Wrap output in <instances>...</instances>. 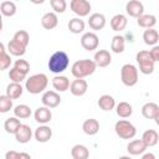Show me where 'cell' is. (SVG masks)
<instances>
[{
    "label": "cell",
    "instance_id": "1",
    "mask_svg": "<svg viewBox=\"0 0 159 159\" xmlns=\"http://www.w3.org/2000/svg\"><path fill=\"white\" fill-rule=\"evenodd\" d=\"M97 66L96 63L93 62V60H88V58H84V60H78L76 61L72 67H71V73L75 78H84V77H88L94 73Z\"/></svg>",
    "mask_w": 159,
    "mask_h": 159
},
{
    "label": "cell",
    "instance_id": "2",
    "mask_svg": "<svg viewBox=\"0 0 159 159\" xmlns=\"http://www.w3.org/2000/svg\"><path fill=\"white\" fill-rule=\"evenodd\" d=\"M48 78L45 73H35L30 76L25 82V89L31 94H39L46 89Z\"/></svg>",
    "mask_w": 159,
    "mask_h": 159
},
{
    "label": "cell",
    "instance_id": "3",
    "mask_svg": "<svg viewBox=\"0 0 159 159\" xmlns=\"http://www.w3.org/2000/svg\"><path fill=\"white\" fill-rule=\"evenodd\" d=\"M70 65V58H68V55L65 52V51H56L51 55L50 60H48V70L53 73H62L65 70H67Z\"/></svg>",
    "mask_w": 159,
    "mask_h": 159
},
{
    "label": "cell",
    "instance_id": "4",
    "mask_svg": "<svg viewBox=\"0 0 159 159\" xmlns=\"http://www.w3.org/2000/svg\"><path fill=\"white\" fill-rule=\"evenodd\" d=\"M114 132L122 139H132L137 134V128L129 120H127V119H119L114 124Z\"/></svg>",
    "mask_w": 159,
    "mask_h": 159
},
{
    "label": "cell",
    "instance_id": "5",
    "mask_svg": "<svg viewBox=\"0 0 159 159\" xmlns=\"http://www.w3.org/2000/svg\"><path fill=\"white\" fill-rule=\"evenodd\" d=\"M122 83L127 87H133L138 82V68L132 63H125L120 68Z\"/></svg>",
    "mask_w": 159,
    "mask_h": 159
},
{
    "label": "cell",
    "instance_id": "6",
    "mask_svg": "<svg viewBox=\"0 0 159 159\" xmlns=\"http://www.w3.org/2000/svg\"><path fill=\"white\" fill-rule=\"evenodd\" d=\"M135 60L139 65V71L144 75H150L154 72V66H155V62L150 58V55H149V51H145V50H142L137 53L135 56Z\"/></svg>",
    "mask_w": 159,
    "mask_h": 159
},
{
    "label": "cell",
    "instance_id": "7",
    "mask_svg": "<svg viewBox=\"0 0 159 159\" xmlns=\"http://www.w3.org/2000/svg\"><path fill=\"white\" fill-rule=\"evenodd\" d=\"M70 7L80 19L87 16L92 9L91 2L87 0H72L70 2Z\"/></svg>",
    "mask_w": 159,
    "mask_h": 159
},
{
    "label": "cell",
    "instance_id": "8",
    "mask_svg": "<svg viewBox=\"0 0 159 159\" xmlns=\"http://www.w3.org/2000/svg\"><path fill=\"white\" fill-rule=\"evenodd\" d=\"M99 45V39L94 32H84L81 37V46L86 50V51H93L97 50Z\"/></svg>",
    "mask_w": 159,
    "mask_h": 159
},
{
    "label": "cell",
    "instance_id": "9",
    "mask_svg": "<svg viewBox=\"0 0 159 159\" xmlns=\"http://www.w3.org/2000/svg\"><path fill=\"white\" fill-rule=\"evenodd\" d=\"M41 102H42L43 107L56 108L61 103V97L56 91H45L41 97Z\"/></svg>",
    "mask_w": 159,
    "mask_h": 159
},
{
    "label": "cell",
    "instance_id": "10",
    "mask_svg": "<svg viewBox=\"0 0 159 159\" xmlns=\"http://www.w3.org/2000/svg\"><path fill=\"white\" fill-rule=\"evenodd\" d=\"M70 92L76 96V97H81L83 94H86L87 89H88V83L86 80H82V78H76L73 80L71 83H70Z\"/></svg>",
    "mask_w": 159,
    "mask_h": 159
},
{
    "label": "cell",
    "instance_id": "11",
    "mask_svg": "<svg viewBox=\"0 0 159 159\" xmlns=\"http://www.w3.org/2000/svg\"><path fill=\"white\" fill-rule=\"evenodd\" d=\"M142 114L147 119H154L158 123L159 119V106L154 102H147L142 107Z\"/></svg>",
    "mask_w": 159,
    "mask_h": 159
},
{
    "label": "cell",
    "instance_id": "12",
    "mask_svg": "<svg viewBox=\"0 0 159 159\" xmlns=\"http://www.w3.org/2000/svg\"><path fill=\"white\" fill-rule=\"evenodd\" d=\"M125 11L129 16L138 19L144 14V5L139 0H130L125 4Z\"/></svg>",
    "mask_w": 159,
    "mask_h": 159
},
{
    "label": "cell",
    "instance_id": "13",
    "mask_svg": "<svg viewBox=\"0 0 159 159\" xmlns=\"http://www.w3.org/2000/svg\"><path fill=\"white\" fill-rule=\"evenodd\" d=\"M93 62L96 63L97 67H107L112 62V56L108 50H98L94 53Z\"/></svg>",
    "mask_w": 159,
    "mask_h": 159
},
{
    "label": "cell",
    "instance_id": "14",
    "mask_svg": "<svg viewBox=\"0 0 159 159\" xmlns=\"http://www.w3.org/2000/svg\"><path fill=\"white\" fill-rule=\"evenodd\" d=\"M14 135H15V139H16L19 143L25 144V143H29V142H30V139H31V137H32V130H31L30 125H27V124H21Z\"/></svg>",
    "mask_w": 159,
    "mask_h": 159
},
{
    "label": "cell",
    "instance_id": "15",
    "mask_svg": "<svg viewBox=\"0 0 159 159\" xmlns=\"http://www.w3.org/2000/svg\"><path fill=\"white\" fill-rule=\"evenodd\" d=\"M88 25L92 30L94 31H98V30H102L104 26H106V16L101 12H94L92 15H89V19H88Z\"/></svg>",
    "mask_w": 159,
    "mask_h": 159
},
{
    "label": "cell",
    "instance_id": "16",
    "mask_svg": "<svg viewBox=\"0 0 159 159\" xmlns=\"http://www.w3.org/2000/svg\"><path fill=\"white\" fill-rule=\"evenodd\" d=\"M34 117H35V120L37 123H40L41 125L42 124H47L51 120V118H52V112L47 107H39L35 111Z\"/></svg>",
    "mask_w": 159,
    "mask_h": 159
},
{
    "label": "cell",
    "instance_id": "17",
    "mask_svg": "<svg viewBox=\"0 0 159 159\" xmlns=\"http://www.w3.org/2000/svg\"><path fill=\"white\" fill-rule=\"evenodd\" d=\"M34 135H35V139H36L39 143H46V142H48V140L51 139V137H52V129H51L48 125L42 124V125H40L39 128H36Z\"/></svg>",
    "mask_w": 159,
    "mask_h": 159
},
{
    "label": "cell",
    "instance_id": "18",
    "mask_svg": "<svg viewBox=\"0 0 159 159\" xmlns=\"http://www.w3.org/2000/svg\"><path fill=\"white\" fill-rule=\"evenodd\" d=\"M70 80L66 76L57 75L52 78V87L55 88L56 92H66L70 88Z\"/></svg>",
    "mask_w": 159,
    "mask_h": 159
},
{
    "label": "cell",
    "instance_id": "19",
    "mask_svg": "<svg viewBox=\"0 0 159 159\" xmlns=\"http://www.w3.org/2000/svg\"><path fill=\"white\" fill-rule=\"evenodd\" d=\"M41 25L43 29L46 30H52L55 29L57 25H58V17L55 12L50 11V12H46L42 17H41Z\"/></svg>",
    "mask_w": 159,
    "mask_h": 159
},
{
    "label": "cell",
    "instance_id": "20",
    "mask_svg": "<svg viewBox=\"0 0 159 159\" xmlns=\"http://www.w3.org/2000/svg\"><path fill=\"white\" fill-rule=\"evenodd\" d=\"M127 24H128L127 16L123 14H117L111 19V27L113 31H117V32L123 31L127 27Z\"/></svg>",
    "mask_w": 159,
    "mask_h": 159
},
{
    "label": "cell",
    "instance_id": "21",
    "mask_svg": "<svg viewBox=\"0 0 159 159\" xmlns=\"http://www.w3.org/2000/svg\"><path fill=\"white\" fill-rule=\"evenodd\" d=\"M127 150L132 155H139V154H143L147 150V145L143 143L142 139H134V140L128 143Z\"/></svg>",
    "mask_w": 159,
    "mask_h": 159
},
{
    "label": "cell",
    "instance_id": "22",
    "mask_svg": "<svg viewBox=\"0 0 159 159\" xmlns=\"http://www.w3.org/2000/svg\"><path fill=\"white\" fill-rule=\"evenodd\" d=\"M142 140L147 145V148L148 147H154L159 142V134L155 129H147L142 135Z\"/></svg>",
    "mask_w": 159,
    "mask_h": 159
},
{
    "label": "cell",
    "instance_id": "23",
    "mask_svg": "<svg viewBox=\"0 0 159 159\" xmlns=\"http://www.w3.org/2000/svg\"><path fill=\"white\" fill-rule=\"evenodd\" d=\"M98 107L102 109V111H112L116 107V99L111 96V94H102L99 98H98Z\"/></svg>",
    "mask_w": 159,
    "mask_h": 159
},
{
    "label": "cell",
    "instance_id": "24",
    "mask_svg": "<svg viewBox=\"0 0 159 159\" xmlns=\"http://www.w3.org/2000/svg\"><path fill=\"white\" fill-rule=\"evenodd\" d=\"M82 129L87 135H94L99 130V122L94 118H88L83 122Z\"/></svg>",
    "mask_w": 159,
    "mask_h": 159
},
{
    "label": "cell",
    "instance_id": "25",
    "mask_svg": "<svg viewBox=\"0 0 159 159\" xmlns=\"http://www.w3.org/2000/svg\"><path fill=\"white\" fill-rule=\"evenodd\" d=\"M137 24L143 29H153L157 24V17L152 14H143L137 19Z\"/></svg>",
    "mask_w": 159,
    "mask_h": 159
},
{
    "label": "cell",
    "instance_id": "26",
    "mask_svg": "<svg viewBox=\"0 0 159 159\" xmlns=\"http://www.w3.org/2000/svg\"><path fill=\"white\" fill-rule=\"evenodd\" d=\"M22 92H24V88H22L21 83L11 82L6 87V96L10 99H17V98H20L21 94H22Z\"/></svg>",
    "mask_w": 159,
    "mask_h": 159
},
{
    "label": "cell",
    "instance_id": "27",
    "mask_svg": "<svg viewBox=\"0 0 159 159\" xmlns=\"http://www.w3.org/2000/svg\"><path fill=\"white\" fill-rule=\"evenodd\" d=\"M71 155L73 159H88L89 158V150L83 144H76L71 149Z\"/></svg>",
    "mask_w": 159,
    "mask_h": 159
},
{
    "label": "cell",
    "instance_id": "28",
    "mask_svg": "<svg viewBox=\"0 0 159 159\" xmlns=\"http://www.w3.org/2000/svg\"><path fill=\"white\" fill-rule=\"evenodd\" d=\"M7 51H9V53L12 55V56L21 57V56L25 55V52H26V47L22 46L21 43H19L17 41H15V40L12 39V40H10L9 43H7Z\"/></svg>",
    "mask_w": 159,
    "mask_h": 159
},
{
    "label": "cell",
    "instance_id": "29",
    "mask_svg": "<svg viewBox=\"0 0 159 159\" xmlns=\"http://www.w3.org/2000/svg\"><path fill=\"white\" fill-rule=\"evenodd\" d=\"M114 108H116L117 116L120 118H129L133 113V107L128 102H119L118 104H116Z\"/></svg>",
    "mask_w": 159,
    "mask_h": 159
},
{
    "label": "cell",
    "instance_id": "30",
    "mask_svg": "<svg viewBox=\"0 0 159 159\" xmlns=\"http://www.w3.org/2000/svg\"><path fill=\"white\" fill-rule=\"evenodd\" d=\"M143 40L145 45L149 46H157L158 41H159V34L155 29H147L143 32Z\"/></svg>",
    "mask_w": 159,
    "mask_h": 159
},
{
    "label": "cell",
    "instance_id": "31",
    "mask_svg": "<svg viewBox=\"0 0 159 159\" xmlns=\"http://www.w3.org/2000/svg\"><path fill=\"white\" fill-rule=\"evenodd\" d=\"M0 14L6 17H11L16 14V4L14 1L6 0L0 4Z\"/></svg>",
    "mask_w": 159,
    "mask_h": 159
},
{
    "label": "cell",
    "instance_id": "32",
    "mask_svg": "<svg viewBox=\"0 0 159 159\" xmlns=\"http://www.w3.org/2000/svg\"><path fill=\"white\" fill-rule=\"evenodd\" d=\"M84 27H86V24L80 17H73V19H71L68 21V30L72 34H81V32H83Z\"/></svg>",
    "mask_w": 159,
    "mask_h": 159
},
{
    "label": "cell",
    "instance_id": "33",
    "mask_svg": "<svg viewBox=\"0 0 159 159\" xmlns=\"http://www.w3.org/2000/svg\"><path fill=\"white\" fill-rule=\"evenodd\" d=\"M124 47H125V40H124V37L120 36V35L113 36L112 42H111V50L114 53H122L124 51Z\"/></svg>",
    "mask_w": 159,
    "mask_h": 159
},
{
    "label": "cell",
    "instance_id": "34",
    "mask_svg": "<svg viewBox=\"0 0 159 159\" xmlns=\"http://www.w3.org/2000/svg\"><path fill=\"white\" fill-rule=\"evenodd\" d=\"M22 123L20 122V119H17L16 117H10L5 120L4 123V129L6 130V133L9 134H15L16 130L19 129V127L21 125Z\"/></svg>",
    "mask_w": 159,
    "mask_h": 159
},
{
    "label": "cell",
    "instance_id": "35",
    "mask_svg": "<svg viewBox=\"0 0 159 159\" xmlns=\"http://www.w3.org/2000/svg\"><path fill=\"white\" fill-rule=\"evenodd\" d=\"M14 114L17 119H26L31 116V108L27 104H17L14 108Z\"/></svg>",
    "mask_w": 159,
    "mask_h": 159
},
{
    "label": "cell",
    "instance_id": "36",
    "mask_svg": "<svg viewBox=\"0 0 159 159\" xmlns=\"http://www.w3.org/2000/svg\"><path fill=\"white\" fill-rule=\"evenodd\" d=\"M12 39H14L15 41H17L19 43H21L22 46H25V47H27V45H29V42H30V35H29V32L25 31V30H19V31H16Z\"/></svg>",
    "mask_w": 159,
    "mask_h": 159
},
{
    "label": "cell",
    "instance_id": "37",
    "mask_svg": "<svg viewBox=\"0 0 159 159\" xmlns=\"http://www.w3.org/2000/svg\"><path fill=\"white\" fill-rule=\"evenodd\" d=\"M50 5H51V7L56 15L63 14L66 11V7H67L66 0H50Z\"/></svg>",
    "mask_w": 159,
    "mask_h": 159
},
{
    "label": "cell",
    "instance_id": "38",
    "mask_svg": "<svg viewBox=\"0 0 159 159\" xmlns=\"http://www.w3.org/2000/svg\"><path fill=\"white\" fill-rule=\"evenodd\" d=\"M10 109H12V99L6 94L0 96V113H7Z\"/></svg>",
    "mask_w": 159,
    "mask_h": 159
},
{
    "label": "cell",
    "instance_id": "39",
    "mask_svg": "<svg viewBox=\"0 0 159 159\" xmlns=\"http://www.w3.org/2000/svg\"><path fill=\"white\" fill-rule=\"evenodd\" d=\"M9 78L11 80V82H15V83H21L25 78H26V75L25 73H22V72H20L19 70H16V68H10V71H9Z\"/></svg>",
    "mask_w": 159,
    "mask_h": 159
},
{
    "label": "cell",
    "instance_id": "40",
    "mask_svg": "<svg viewBox=\"0 0 159 159\" xmlns=\"http://www.w3.org/2000/svg\"><path fill=\"white\" fill-rule=\"evenodd\" d=\"M14 68L19 70L20 72H22V73H25V75L27 76V73L30 72V63H29L26 60H24V58H19V60L15 61Z\"/></svg>",
    "mask_w": 159,
    "mask_h": 159
},
{
    "label": "cell",
    "instance_id": "41",
    "mask_svg": "<svg viewBox=\"0 0 159 159\" xmlns=\"http://www.w3.org/2000/svg\"><path fill=\"white\" fill-rule=\"evenodd\" d=\"M11 57L7 52H4L0 55V71H4V70H7L10 66H11Z\"/></svg>",
    "mask_w": 159,
    "mask_h": 159
},
{
    "label": "cell",
    "instance_id": "42",
    "mask_svg": "<svg viewBox=\"0 0 159 159\" xmlns=\"http://www.w3.org/2000/svg\"><path fill=\"white\" fill-rule=\"evenodd\" d=\"M149 55L154 62H158L159 61V46H153V48L149 51Z\"/></svg>",
    "mask_w": 159,
    "mask_h": 159
},
{
    "label": "cell",
    "instance_id": "43",
    "mask_svg": "<svg viewBox=\"0 0 159 159\" xmlns=\"http://www.w3.org/2000/svg\"><path fill=\"white\" fill-rule=\"evenodd\" d=\"M20 153L16 150H9L5 153V159H19Z\"/></svg>",
    "mask_w": 159,
    "mask_h": 159
},
{
    "label": "cell",
    "instance_id": "44",
    "mask_svg": "<svg viewBox=\"0 0 159 159\" xmlns=\"http://www.w3.org/2000/svg\"><path fill=\"white\" fill-rule=\"evenodd\" d=\"M140 159H157V158L153 153H145V154H143V157Z\"/></svg>",
    "mask_w": 159,
    "mask_h": 159
},
{
    "label": "cell",
    "instance_id": "45",
    "mask_svg": "<svg viewBox=\"0 0 159 159\" xmlns=\"http://www.w3.org/2000/svg\"><path fill=\"white\" fill-rule=\"evenodd\" d=\"M19 159H31V157H30V154H27L25 152H21L20 155H19Z\"/></svg>",
    "mask_w": 159,
    "mask_h": 159
},
{
    "label": "cell",
    "instance_id": "46",
    "mask_svg": "<svg viewBox=\"0 0 159 159\" xmlns=\"http://www.w3.org/2000/svg\"><path fill=\"white\" fill-rule=\"evenodd\" d=\"M4 52H6V48H5L4 43H2V42H0V55H1V53H4Z\"/></svg>",
    "mask_w": 159,
    "mask_h": 159
},
{
    "label": "cell",
    "instance_id": "47",
    "mask_svg": "<svg viewBox=\"0 0 159 159\" xmlns=\"http://www.w3.org/2000/svg\"><path fill=\"white\" fill-rule=\"evenodd\" d=\"M1 30H2V15L0 14V32H1Z\"/></svg>",
    "mask_w": 159,
    "mask_h": 159
},
{
    "label": "cell",
    "instance_id": "48",
    "mask_svg": "<svg viewBox=\"0 0 159 159\" xmlns=\"http://www.w3.org/2000/svg\"><path fill=\"white\" fill-rule=\"evenodd\" d=\"M118 159H132L130 157H128V155H122V157H119Z\"/></svg>",
    "mask_w": 159,
    "mask_h": 159
}]
</instances>
